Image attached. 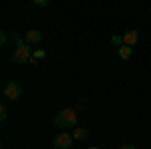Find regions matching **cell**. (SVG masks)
I'll return each mask as SVG.
<instances>
[{
  "label": "cell",
  "instance_id": "6da1fadb",
  "mask_svg": "<svg viewBox=\"0 0 151 149\" xmlns=\"http://www.w3.org/2000/svg\"><path fill=\"white\" fill-rule=\"evenodd\" d=\"M30 58L32 57H30V48H28V45H26V40L20 38V36H16V48H14V53H12L10 60L22 65V63H28Z\"/></svg>",
  "mask_w": 151,
  "mask_h": 149
},
{
  "label": "cell",
  "instance_id": "7a4b0ae2",
  "mask_svg": "<svg viewBox=\"0 0 151 149\" xmlns=\"http://www.w3.org/2000/svg\"><path fill=\"white\" fill-rule=\"evenodd\" d=\"M55 125L60 127V129H73L77 125V111L75 109H63L55 117Z\"/></svg>",
  "mask_w": 151,
  "mask_h": 149
},
{
  "label": "cell",
  "instance_id": "3957f363",
  "mask_svg": "<svg viewBox=\"0 0 151 149\" xmlns=\"http://www.w3.org/2000/svg\"><path fill=\"white\" fill-rule=\"evenodd\" d=\"M2 95H4L6 99H10V101H16V99H20V95H22V87H20L18 83H6L4 89H2Z\"/></svg>",
  "mask_w": 151,
  "mask_h": 149
},
{
  "label": "cell",
  "instance_id": "277c9868",
  "mask_svg": "<svg viewBox=\"0 0 151 149\" xmlns=\"http://www.w3.org/2000/svg\"><path fill=\"white\" fill-rule=\"evenodd\" d=\"M55 147H58V149H69L73 143H75V137H73V133H58L57 137H55Z\"/></svg>",
  "mask_w": 151,
  "mask_h": 149
},
{
  "label": "cell",
  "instance_id": "5b68a950",
  "mask_svg": "<svg viewBox=\"0 0 151 149\" xmlns=\"http://www.w3.org/2000/svg\"><path fill=\"white\" fill-rule=\"evenodd\" d=\"M123 42H125V46H133L139 45V32L135 30V28H131V30H127L125 35H123Z\"/></svg>",
  "mask_w": 151,
  "mask_h": 149
},
{
  "label": "cell",
  "instance_id": "8992f818",
  "mask_svg": "<svg viewBox=\"0 0 151 149\" xmlns=\"http://www.w3.org/2000/svg\"><path fill=\"white\" fill-rule=\"evenodd\" d=\"M22 38L26 40V45H28V46H30V45H38V42L42 40V32H40V30H36V28H32V30H28Z\"/></svg>",
  "mask_w": 151,
  "mask_h": 149
},
{
  "label": "cell",
  "instance_id": "52a82bcc",
  "mask_svg": "<svg viewBox=\"0 0 151 149\" xmlns=\"http://www.w3.org/2000/svg\"><path fill=\"white\" fill-rule=\"evenodd\" d=\"M133 57V48H131V46H119V58H121V60H129V58Z\"/></svg>",
  "mask_w": 151,
  "mask_h": 149
},
{
  "label": "cell",
  "instance_id": "ba28073f",
  "mask_svg": "<svg viewBox=\"0 0 151 149\" xmlns=\"http://www.w3.org/2000/svg\"><path fill=\"white\" fill-rule=\"evenodd\" d=\"M73 137L77 139V141L87 139V137H89V129H83V127H79V129H73Z\"/></svg>",
  "mask_w": 151,
  "mask_h": 149
},
{
  "label": "cell",
  "instance_id": "9c48e42d",
  "mask_svg": "<svg viewBox=\"0 0 151 149\" xmlns=\"http://www.w3.org/2000/svg\"><path fill=\"white\" fill-rule=\"evenodd\" d=\"M111 42L115 46H123L125 42H123V35H115V36H111Z\"/></svg>",
  "mask_w": 151,
  "mask_h": 149
},
{
  "label": "cell",
  "instance_id": "30bf717a",
  "mask_svg": "<svg viewBox=\"0 0 151 149\" xmlns=\"http://www.w3.org/2000/svg\"><path fill=\"white\" fill-rule=\"evenodd\" d=\"M38 58H45V50H42V48H38V50H36L35 55H32V58H30V63H36Z\"/></svg>",
  "mask_w": 151,
  "mask_h": 149
},
{
  "label": "cell",
  "instance_id": "8fae6325",
  "mask_svg": "<svg viewBox=\"0 0 151 149\" xmlns=\"http://www.w3.org/2000/svg\"><path fill=\"white\" fill-rule=\"evenodd\" d=\"M6 117H8V109L2 105V107H0V121H6Z\"/></svg>",
  "mask_w": 151,
  "mask_h": 149
},
{
  "label": "cell",
  "instance_id": "7c38bea8",
  "mask_svg": "<svg viewBox=\"0 0 151 149\" xmlns=\"http://www.w3.org/2000/svg\"><path fill=\"white\" fill-rule=\"evenodd\" d=\"M35 6H48V0H35Z\"/></svg>",
  "mask_w": 151,
  "mask_h": 149
},
{
  "label": "cell",
  "instance_id": "4fadbf2b",
  "mask_svg": "<svg viewBox=\"0 0 151 149\" xmlns=\"http://www.w3.org/2000/svg\"><path fill=\"white\" fill-rule=\"evenodd\" d=\"M0 42H2V45H6V42H8V36H6V32H2V35H0Z\"/></svg>",
  "mask_w": 151,
  "mask_h": 149
},
{
  "label": "cell",
  "instance_id": "5bb4252c",
  "mask_svg": "<svg viewBox=\"0 0 151 149\" xmlns=\"http://www.w3.org/2000/svg\"><path fill=\"white\" fill-rule=\"evenodd\" d=\"M119 149H137L135 145H119Z\"/></svg>",
  "mask_w": 151,
  "mask_h": 149
},
{
  "label": "cell",
  "instance_id": "9a60e30c",
  "mask_svg": "<svg viewBox=\"0 0 151 149\" xmlns=\"http://www.w3.org/2000/svg\"><path fill=\"white\" fill-rule=\"evenodd\" d=\"M89 149H99V147H97V145H95V147H89Z\"/></svg>",
  "mask_w": 151,
  "mask_h": 149
}]
</instances>
